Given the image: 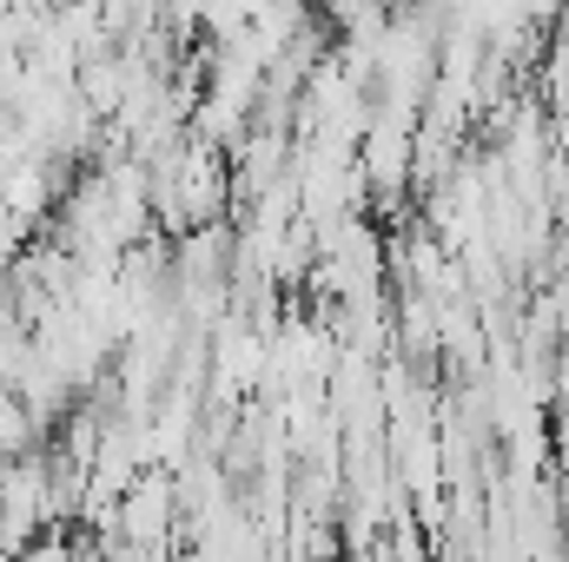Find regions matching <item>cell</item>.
<instances>
[{"mask_svg":"<svg viewBox=\"0 0 569 562\" xmlns=\"http://www.w3.org/2000/svg\"><path fill=\"white\" fill-rule=\"evenodd\" d=\"M113 536L127 543V550H166V543H179V483H172V470L159 463V470H146L120 490V503H113Z\"/></svg>","mask_w":569,"mask_h":562,"instance_id":"6da1fadb","label":"cell"}]
</instances>
